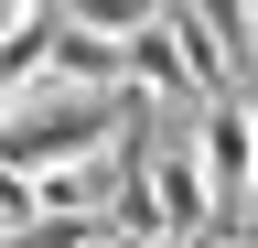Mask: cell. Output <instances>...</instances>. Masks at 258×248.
Here are the masks:
<instances>
[{"instance_id": "obj_1", "label": "cell", "mask_w": 258, "mask_h": 248, "mask_svg": "<svg viewBox=\"0 0 258 248\" xmlns=\"http://www.w3.org/2000/svg\"><path fill=\"white\" fill-rule=\"evenodd\" d=\"M161 11H172V0H54V22H64V33H86V43H118V54H129V33H151Z\"/></svg>"}]
</instances>
